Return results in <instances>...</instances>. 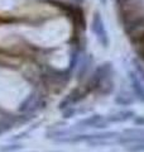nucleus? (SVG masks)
I'll use <instances>...</instances> for the list:
<instances>
[{"label": "nucleus", "instance_id": "obj_1", "mask_svg": "<svg viewBox=\"0 0 144 152\" xmlns=\"http://www.w3.org/2000/svg\"><path fill=\"white\" fill-rule=\"evenodd\" d=\"M90 86L100 94H110L113 91V67L111 64H104L99 66L91 80Z\"/></svg>", "mask_w": 144, "mask_h": 152}, {"label": "nucleus", "instance_id": "obj_2", "mask_svg": "<svg viewBox=\"0 0 144 152\" xmlns=\"http://www.w3.org/2000/svg\"><path fill=\"white\" fill-rule=\"evenodd\" d=\"M91 29L92 33L95 34V37L97 38L99 43L104 48H108L109 47V36H108V31L105 28L104 20L101 15H100L99 12H96L92 17V22H91Z\"/></svg>", "mask_w": 144, "mask_h": 152}, {"label": "nucleus", "instance_id": "obj_3", "mask_svg": "<svg viewBox=\"0 0 144 152\" xmlns=\"http://www.w3.org/2000/svg\"><path fill=\"white\" fill-rule=\"evenodd\" d=\"M42 105H43V96L38 91H33L19 105V112L29 114L38 110L39 108H42Z\"/></svg>", "mask_w": 144, "mask_h": 152}, {"label": "nucleus", "instance_id": "obj_4", "mask_svg": "<svg viewBox=\"0 0 144 152\" xmlns=\"http://www.w3.org/2000/svg\"><path fill=\"white\" fill-rule=\"evenodd\" d=\"M108 124H109L108 118H104L101 115H92V117L85 118V119L80 121L77 123V126L80 128H97V129L108 127Z\"/></svg>", "mask_w": 144, "mask_h": 152}, {"label": "nucleus", "instance_id": "obj_5", "mask_svg": "<svg viewBox=\"0 0 144 152\" xmlns=\"http://www.w3.org/2000/svg\"><path fill=\"white\" fill-rule=\"evenodd\" d=\"M129 77H130V83L135 95L138 96V99H140L142 102H144V83L137 76V74L134 71L129 72Z\"/></svg>", "mask_w": 144, "mask_h": 152}, {"label": "nucleus", "instance_id": "obj_6", "mask_svg": "<svg viewBox=\"0 0 144 152\" xmlns=\"http://www.w3.org/2000/svg\"><path fill=\"white\" fill-rule=\"evenodd\" d=\"M134 117V113L132 110H120L118 113L113 114V115L108 117V122H114V123H120V122H127L132 119Z\"/></svg>", "mask_w": 144, "mask_h": 152}, {"label": "nucleus", "instance_id": "obj_7", "mask_svg": "<svg viewBox=\"0 0 144 152\" xmlns=\"http://www.w3.org/2000/svg\"><path fill=\"white\" fill-rule=\"evenodd\" d=\"M115 102H116L118 104H120V105H130V104L133 103V98L130 96V94L123 91L116 96Z\"/></svg>", "mask_w": 144, "mask_h": 152}, {"label": "nucleus", "instance_id": "obj_8", "mask_svg": "<svg viewBox=\"0 0 144 152\" xmlns=\"http://www.w3.org/2000/svg\"><path fill=\"white\" fill-rule=\"evenodd\" d=\"M127 150L129 152H144V142H140V143H132L128 145Z\"/></svg>", "mask_w": 144, "mask_h": 152}, {"label": "nucleus", "instance_id": "obj_9", "mask_svg": "<svg viewBox=\"0 0 144 152\" xmlns=\"http://www.w3.org/2000/svg\"><path fill=\"white\" fill-rule=\"evenodd\" d=\"M12 128V124H9V123H5V122H0V133L3 132H7Z\"/></svg>", "mask_w": 144, "mask_h": 152}, {"label": "nucleus", "instance_id": "obj_10", "mask_svg": "<svg viewBox=\"0 0 144 152\" xmlns=\"http://www.w3.org/2000/svg\"><path fill=\"white\" fill-rule=\"evenodd\" d=\"M134 122H135V124H138V126H144V117H138L134 119Z\"/></svg>", "mask_w": 144, "mask_h": 152}, {"label": "nucleus", "instance_id": "obj_11", "mask_svg": "<svg viewBox=\"0 0 144 152\" xmlns=\"http://www.w3.org/2000/svg\"><path fill=\"white\" fill-rule=\"evenodd\" d=\"M22 148L20 146H9V148H1V151H14V150H19Z\"/></svg>", "mask_w": 144, "mask_h": 152}, {"label": "nucleus", "instance_id": "obj_12", "mask_svg": "<svg viewBox=\"0 0 144 152\" xmlns=\"http://www.w3.org/2000/svg\"><path fill=\"white\" fill-rule=\"evenodd\" d=\"M99 1L103 5H106V4H108V0H99Z\"/></svg>", "mask_w": 144, "mask_h": 152}]
</instances>
